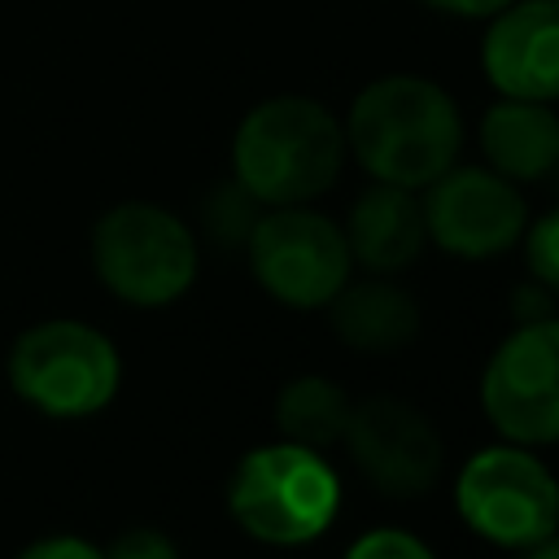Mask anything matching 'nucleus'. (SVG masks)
Returning a JSON list of instances; mask_svg holds the SVG:
<instances>
[{
  "label": "nucleus",
  "instance_id": "f257e3e1",
  "mask_svg": "<svg viewBox=\"0 0 559 559\" xmlns=\"http://www.w3.org/2000/svg\"><path fill=\"white\" fill-rule=\"evenodd\" d=\"M345 127V148L376 183L428 188L459 162L463 148V114L454 96L424 74H380L371 79L354 105Z\"/></svg>",
  "mask_w": 559,
  "mask_h": 559
},
{
  "label": "nucleus",
  "instance_id": "f03ea898",
  "mask_svg": "<svg viewBox=\"0 0 559 559\" xmlns=\"http://www.w3.org/2000/svg\"><path fill=\"white\" fill-rule=\"evenodd\" d=\"M345 166V127L314 96H266L231 135V179L262 205H306Z\"/></svg>",
  "mask_w": 559,
  "mask_h": 559
},
{
  "label": "nucleus",
  "instance_id": "7ed1b4c3",
  "mask_svg": "<svg viewBox=\"0 0 559 559\" xmlns=\"http://www.w3.org/2000/svg\"><path fill=\"white\" fill-rule=\"evenodd\" d=\"M227 511L266 546H306L332 528L341 511V476L319 450L280 437L253 445L231 467Z\"/></svg>",
  "mask_w": 559,
  "mask_h": 559
},
{
  "label": "nucleus",
  "instance_id": "20e7f679",
  "mask_svg": "<svg viewBox=\"0 0 559 559\" xmlns=\"http://www.w3.org/2000/svg\"><path fill=\"white\" fill-rule=\"evenodd\" d=\"M9 389L48 419H87L122 384L114 341L79 319H44L9 345Z\"/></svg>",
  "mask_w": 559,
  "mask_h": 559
},
{
  "label": "nucleus",
  "instance_id": "39448f33",
  "mask_svg": "<svg viewBox=\"0 0 559 559\" xmlns=\"http://www.w3.org/2000/svg\"><path fill=\"white\" fill-rule=\"evenodd\" d=\"M87 253L96 280L131 306H166L183 297L201 262L192 227L153 201H122L105 210L92 227Z\"/></svg>",
  "mask_w": 559,
  "mask_h": 559
},
{
  "label": "nucleus",
  "instance_id": "423d86ee",
  "mask_svg": "<svg viewBox=\"0 0 559 559\" xmlns=\"http://www.w3.org/2000/svg\"><path fill=\"white\" fill-rule=\"evenodd\" d=\"M454 507L476 537L520 550L559 528V480L528 445H485L463 463Z\"/></svg>",
  "mask_w": 559,
  "mask_h": 559
},
{
  "label": "nucleus",
  "instance_id": "0eeeda50",
  "mask_svg": "<svg viewBox=\"0 0 559 559\" xmlns=\"http://www.w3.org/2000/svg\"><path fill=\"white\" fill-rule=\"evenodd\" d=\"M253 280L293 310L328 306L349 280V240L328 214L306 205H266L245 240Z\"/></svg>",
  "mask_w": 559,
  "mask_h": 559
},
{
  "label": "nucleus",
  "instance_id": "6e6552de",
  "mask_svg": "<svg viewBox=\"0 0 559 559\" xmlns=\"http://www.w3.org/2000/svg\"><path fill=\"white\" fill-rule=\"evenodd\" d=\"M480 406L515 445L559 441V319H524L485 362Z\"/></svg>",
  "mask_w": 559,
  "mask_h": 559
},
{
  "label": "nucleus",
  "instance_id": "1a4fd4ad",
  "mask_svg": "<svg viewBox=\"0 0 559 559\" xmlns=\"http://www.w3.org/2000/svg\"><path fill=\"white\" fill-rule=\"evenodd\" d=\"M428 240L454 258H498L520 245L528 227V201L520 183L489 166H450L424 197Z\"/></svg>",
  "mask_w": 559,
  "mask_h": 559
},
{
  "label": "nucleus",
  "instance_id": "9d476101",
  "mask_svg": "<svg viewBox=\"0 0 559 559\" xmlns=\"http://www.w3.org/2000/svg\"><path fill=\"white\" fill-rule=\"evenodd\" d=\"M358 472L389 498H419L441 476V437L428 415L402 397H367L345 428Z\"/></svg>",
  "mask_w": 559,
  "mask_h": 559
},
{
  "label": "nucleus",
  "instance_id": "9b49d317",
  "mask_svg": "<svg viewBox=\"0 0 559 559\" xmlns=\"http://www.w3.org/2000/svg\"><path fill=\"white\" fill-rule=\"evenodd\" d=\"M480 70L498 96L559 100V0H511L485 17Z\"/></svg>",
  "mask_w": 559,
  "mask_h": 559
},
{
  "label": "nucleus",
  "instance_id": "f8f14e48",
  "mask_svg": "<svg viewBox=\"0 0 559 559\" xmlns=\"http://www.w3.org/2000/svg\"><path fill=\"white\" fill-rule=\"evenodd\" d=\"M349 258H358L376 275L406 271L424 245H428V223H424V201L411 188L397 183H371L358 192L349 223H345Z\"/></svg>",
  "mask_w": 559,
  "mask_h": 559
},
{
  "label": "nucleus",
  "instance_id": "ddd939ff",
  "mask_svg": "<svg viewBox=\"0 0 559 559\" xmlns=\"http://www.w3.org/2000/svg\"><path fill=\"white\" fill-rule=\"evenodd\" d=\"M476 135L489 170L507 175L511 183H533L559 170V114L546 100L498 96L480 114Z\"/></svg>",
  "mask_w": 559,
  "mask_h": 559
},
{
  "label": "nucleus",
  "instance_id": "4468645a",
  "mask_svg": "<svg viewBox=\"0 0 559 559\" xmlns=\"http://www.w3.org/2000/svg\"><path fill=\"white\" fill-rule=\"evenodd\" d=\"M328 306L336 336L362 354H393L419 332V306L393 280H345V288Z\"/></svg>",
  "mask_w": 559,
  "mask_h": 559
},
{
  "label": "nucleus",
  "instance_id": "2eb2a0df",
  "mask_svg": "<svg viewBox=\"0 0 559 559\" xmlns=\"http://www.w3.org/2000/svg\"><path fill=\"white\" fill-rule=\"evenodd\" d=\"M349 411H354V402L336 380L297 376L275 397V428H280L284 441H297V445H310V450H328V445L345 441Z\"/></svg>",
  "mask_w": 559,
  "mask_h": 559
},
{
  "label": "nucleus",
  "instance_id": "dca6fc26",
  "mask_svg": "<svg viewBox=\"0 0 559 559\" xmlns=\"http://www.w3.org/2000/svg\"><path fill=\"white\" fill-rule=\"evenodd\" d=\"M262 210H266L262 201H253L236 179H227V183L210 188V197L201 201V227L223 249H236V245L249 240V231H253V223H258Z\"/></svg>",
  "mask_w": 559,
  "mask_h": 559
},
{
  "label": "nucleus",
  "instance_id": "f3484780",
  "mask_svg": "<svg viewBox=\"0 0 559 559\" xmlns=\"http://www.w3.org/2000/svg\"><path fill=\"white\" fill-rule=\"evenodd\" d=\"M524 258L533 280L546 293H559V205L546 210L533 227H524Z\"/></svg>",
  "mask_w": 559,
  "mask_h": 559
},
{
  "label": "nucleus",
  "instance_id": "a211bd4d",
  "mask_svg": "<svg viewBox=\"0 0 559 559\" xmlns=\"http://www.w3.org/2000/svg\"><path fill=\"white\" fill-rule=\"evenodd\" d=\"M345 559H437L415 533H402V528H371L362 533Z\"/></svg>",
  "mask_w": 559,
  "mask_h": 559
},
{
  "label": "nucleus",
  "instance_id": "6ab92c4d",
  "mask_svg": "<svg viewBox=\"0 0 559 559\" xmlns=\"http://www.w3.org/2000/svg\"><path fill=\"white\" fill-rule=\"evenodd\" d=\"M105 559H179V546H175L162 528L135 524V528H127V533H118V537L109 542Z\"/></svg>",
  "mask_w": 559,
  "mask_h": 559
},
{
  "label": "nucleus",
  "instance_id": "aec40b11",
  "mask_svg": "<svg viewBox=\"0 0 559 559\" xmlns=\"http://www.w3.org/2000/svg\"><path fill=\"white\" fill-rule=\"evenodd\" d=\"M13 559H105V550H100V546H92L87 537L57 533V537H39V542L22 546Z\"/></svg>",
  "mask_w": 559,
  "mask_h": 559
},
{
  "label": "nucleus",
  "instance_id": "412c9836",
  "mask_svg": "<svg viewBox=\"0 0 559 559\" xmlns=\"http://www.w3.org/2000/svg\"><path fill=\"white\" fill-rule=\"evenodd\" d=\"M419 4H428L437 13H450V17H493L511 0H419Z\"/></svg>",
  "mask_w": 559,
  "mask_h": 559
},
{
  "label": "nucleus",
  "instance_id": "4be33fe9",
  "mask_svg": "<svg viewBox=\"0 0 559 559\" xmlns=\"http://www.w3.org/2000/svg\"><path fill=\"white\" fill-rule=\"evenodd\" d=\"M515 310H520V323L550 314V310H546V288H542V284H537V288H533V284H528V288H515Z\"/></svg>",
  "mask_w": 559,
  "mask_h": 559
},
{
  "label": "nucleus",
  "instance_id": "5701e85b",
  "mask_svg": "<svg viewBox=\"0 0 559 559\" xmlns=\"http://www.w3.org/2000/svg\"><path fill=\"white\" fill-rule=\"evenodd\" d=\"M520 559H559V528L537 537V542H528V546H520Z\"/></svg>",
  "mask_w": 559,
  "mask_h": 559
}]
</instances>
